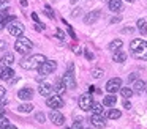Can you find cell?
I'll use <instances>...</instances> for the list:
<instances>
[{
  "mask_svg": "<svg viewBox=\"0 0 147 129\" xmlns=\"http://www.w3.org/2000/svg\"><path fill=\"white\" fill-rule=\"evenodd\" d=\"M130 49L134 58L138 60H147V41L144 39H133L130 43Z\"/></svg>",
  "mask_w": 147,
  "mask_h": 129,
  "instance_id": "obj_1",
  "label": "cell"
},
{
  "mask_svg": "<svg viewBox=\"0 0 147 129\" xmlns=\"http://www.w3.org/2000/svg\"><path fill=\"white\" fill-rule=\"evenodd\" d=\"M46 57L41 55V53H36V55H32L29 58H22L21 60V68L22 69H38L41 66V63L46 61Z\"/></svg>",
  "mask_w": 147,
  "mask_h": 129,
  "instance_id": "obj_2",
  "label": "cell"
},
{
  "mask_svg": "<svg viewBox=\"0 0 147 129\" xmlns=\"http://www.w3.org/2000/svg\"><path fill=\"white\" fill-rule=\"evenodd\" d=\"M14 49H16V52H19L21 55H29L30 50L33 49V44H32V41H30L29 38L19 36L18 41H16V44H14Z\"/></svg>",
  "mask_w": 147,
  "mask_h": 129,
  "instance_id": "obj_3",
  "label": "cell"
},
{
  "mask_svg": "<svg viewBox=\"0 0 147 129\" xmlns=\"http://www.w3.org/2000/svg\"><path fill=\"white\" fill-rule=\"evenodd\" d=\"M62 82L65 84V87H67V88H71V90H74V88L78 87L76 79H74V72H73V65H70L68 71L63 74V77H62Z\"/></svg>",
  "mask_w": 147,
  "mask_h": 129,
  "instance_id": "obj_4",
  "label": "cell"
},
{
  "mask_svg": "<svg viewBox=\"0 0 147 129\" xmlns=\"http://www.w3.org/2000/svg\"><path fill=\"white\" fill-rule=\"evenodd\" d=\"M55 69H57V63L52 61V60H46L45 63H41V66L38 68V71H40L41 76H48V74H52Z\"/></svg>",
  "mask_w": 147,
  "mask_h": 129,
  "instance_id": "obj_5",
  "label": "cell"
},
{
  "mask_svg": "<svg viewBox=\"0 0 147 129\" xmlns=\"http://www.w3.org/2000/svg\"><path fill=\"white\" fill-rule=\"evenodd\" d=\"M120 88H122V79H119V77L111 79V80H108V84H106V91H108V93L114 94L115 91L120 90Z\"/></svg>",
  "mask_w": 147,
  "mask_h": 129,
  "instance_id": "obj_6",
  "label": "cell"
},
{
  "mask_svg": "<svg viewBox=\"0 0 147 129\" xmlns=\"http://www.w3.org/2000/svg\"><path fill=\"white\" fill-rule=\"evenodd\" d=\"M48 98H49V99L46 101V104H48V106L51 107L52 110H54V109L59 110L62 106H63V99H62L59 94H54V96H48Z\"/></svg>",
  "mask_w": 147,
  "mask_h": 129,
  "instance_id": "obj_7",
  "label": "cell"
},
{
  "mask_svg": "<svg viewBox=\"0 0 147 129\" xmlns=\"http://www.w3.org/2000/svg\"><path fill=\"white\" fill-rule=\"evenodd\" d=\"M92 106H93V98L90 96V94H82V96L79 98V107L82 110H90L92 109Z\"/></svg>",
  "mask_w": 147,
  "mask_h": 129,
  "instance_id": "obj_8",
  "label": "cell"
},
{
  "mask_svg": "<svg viewBox=\"0 0 147 129\" xmlns=\"http://www.w3.org/2000/svg\"><path fill=\"white\" fill-rule=\"evenodd\" d=\"M49 120L52 121V124H57V126L65 123V116L62 115V112H57L55 109H54V112H49Z\"/></svg>",
  "mask_w": 147,
  "mask_h": 129,
  "instance_id": "obj_9",
  "label": "cell"
},
{
  "mask_svg": "<svg viewBox=\"0 0 147 129\" xmlns=\"http://www.w3.org/2000/svg\"><path fill=\"white\" fill-rule=\"evenodd\" d=\"M90 123H92L95 128L98 129H103L106 128V120H105V115H96V113H93L92 118H90Z\"/></svg>",
  "mask_w": 147,
  "mask_h": 129,
  "instance_id": "obj_10",
  "label": "cell"
},
{
  "mask_svg": "<svg viewBox=\"0 0 147 129\" xmlns=\"http://www.w3.org/2000/svg\"><path fill=\"white\" fill-rule=\"evenodd\" d=\"M14 76V71L11 66H0V80H10Z\"/></svg>",
  "mask_w": 147,
  "mask_h": 129,
  "instance_id": "obj_11",
  "label": "cell"
},
{
  "mask_svg": "<svg viewBox=\"0 0 147 129\" xmlns=\"http://www.w3.org/2000/svg\"><path fill=\"white\" fill-rule=\"evenodd\" d=\"M38 93L43 94V96H51V94L54 93V87H52V85H49V84H40Z\"/></svg>",
  "mask_w": 147,
  "mask_h": 129,
  "instance_id": "obj_12",
  "label": "cell"
},
{
  "mask_svg": "<svg viewBox=\"0 0 147 129\" xmlns=\"http://www.w3.org/2000/svg\"><path fill=\"white\" fill-rule=\"evenodd\" d=\"M33 96V90L32 88H22V90L18 91V98L22 101H27V99H32Z\"/></svg>",
  "mask_w": 147,
  "mask_h": 129,
  "instance_id": "obj_13",
  "label": "cell"
},
{
  "mask_svg": "<svg viewBox=\"0 0 147 129\" xmlns=\"http://www.w3.org/2000/svg\"><path fill=\"white\" fill-rule=\"evenodd\" d=\"M100 16H101L100 11H90L89 14L84 17V22H86V24H95V22L100 19Z\"/></svg>",
  "mask_w": 147,
  "mask_h": 129,
  "instance_id": "obj_14",
  "label": "cell"
},
{
  "mask_svg": "<svg viewBox=\"0 0 147 129\" xmlns=\"http://www.w3.org/2000/svg\"><path fill=\"white\" fill-rule=\"evenodd\" d=\"M14 61V55L13 53H5L2 58H0V66H11Z\"/></svg>",
  "mask_w": 147,
  "mask_h": 129,
  "instance_id": "obj_15",
  "label": "cell"
},
{
  "mask_svg": "<svg viewBox=\"0 0 147 129\" xmlns=\"http://www.w3.org/2000/svg\"><path fill=\"white\" fill-rule=\"evenodd\" d=\"M146 87H147V85H146V82H144V80H136L133 84V88H131V90H133V93L141 94L144 90H146Z\"/></svg>",
  "mask_w": 147,
  "mask_h": 129,
  "instance_id": "obj_16",
  "label": "cell"
},
{
  "mask_svg": "<svg viewBox=\"0 0 147 129\" xmlns=\"http://www.w3.org/2000/svg\"><path fill=\"white\" fill-rule=\"evenodd\" d=\"M112 60H114V61H117V63H123L125 60H127V53L122 52L120 49L114 50V53H112Z\"/></svg>",
  "mask_w": 147,
  "mask_h": 129,
  "instance_id": "obj_17",
  "label": "cell"
},
{
  "mask_svg": "<svg viewBox=\"0 0 147 129\" xmlns=\"http://www.w3.org/2000/svg\"><path fill=\"white\" fill-rule=\"evenodd\" d=\"M109 9L114 13L122 9V0H109Z\"/></svg>",
  "mask_w": 147,
  "mask_h": 129,
  "instance_id": "obj_18",
  "label": "cell"
},
{
  "mask_svg": "<svg viewBox=\"0 0 147 129\" xmlns=\"http://www.w3.org/2000/svg\"><path fill=\"white\" fill-rule=\"evenodd\" d=\"M115 102H117V98H115L112 93L108 94V96H105V99H103V104H105V106H109V107H112Z\"/></svg>",
  "mask_w": 147,
  "mask_h": 129,
  "instance_id": "obj_19",
  "label": "cell"
},
{
  "mask_svg": "<svg viewBox=\"0 0 147 129\" xmlns=\"http://www.w3.org/2000/svg\"><path fill=\"white\" fill-rule=\"evenodd\" d=\"M106 116L111 118V120H119L122 116V112H120V110H117V109H111V110H108Z\"/></svg>",
  "mask_w": 147,
  "mask_h": 129,
  "instance_id": "obj_20",
  "label": "cell"
},
{
  "mask_svg": "<svg viewBox=\"0 0 147 129\" xmlns=\"http://www.w3.org/2000/svg\"><path fill=\"white\" fill-rule=\"evenodd\" d=\"M138 30H139L141 35L147 33V22L144 21V19H139V21H138Z\"/></svg>",
  "mask_w": 147,
  "mask_h": 129,
  "instance_id": "obj_21",
  "label": "cell"
},
{
  "mask_svg": "<svg viewBox=\"0 0 147 129\" xmlns=\"http://www.w3.org/2000/svg\"><path fill=\"white\" fill-rule=\"evenodd\" d=\"M55 91H57L59 94L60 93H65V90H67V87H65V84L62 82V79H59L57 82H55V88H54Z\"/></svg>",
  "mask_w": 147,
  "mask_h": 129,
  "instance_id": "obj_22",
  "label": "cell"
},
{
  "mask_svg": "<svg viewBox=\"0 0 147 129\" xmlns=\"http://www.w3.org/2000/svg\"><path fill=\"white\" fill-rule=\"evenodd\" d=\"M122 44H123V43H122V39H114V41H111V43H109L108 47L111 50H119L122 47Z\"/></svg>",
  "mask_w": 147,
  "mask_h": 129,
  "instance_id": "obj_23",
  "label": "cell"
},
{
  "mask_svg": "<svg viewBox=\"0 0 147 129\" xmlns=\"http://www.w3.org/2000/svg\"><path fill=\"white\" fill-rule=\"evenodd\" d=\"M32 110H33L32 104H22V106L18 107V112H21V113H27V112H32Z\"/></svg>",
  "mask_w": 147,
  "mask_h": 129,
  "instance_id": "obj_24",
  "label": "cell"
},
{
  "mask_svg": "<svg viewBox=\"0 0 147 129\" xmlns=\"http://www.w3.org/2000/svg\"><path fill=\"white\" fill-rule=\"evenodd\" d=\"M120 94L125 98V99H128V98H131V94H133V90L128 88V87H123V88H120Z\"/></svg>",
  "mask_w": 147,
  "mask_h": 129,
  "instance_id": "obj_25",
  "label": "cell"
},
{
  "mask_svg": "<svg viewBox=\"0 0 147 129\" xmlns=\"http://www.w3.org/2000/svg\"><path fill=\"white\" fill-rule=\"evenodd\" d=\"M92 110H93V113H96V115H105V112H103V106H101V104H95V102H93Z\"/></svg>",
  "mask_w": 147,
  "mask_h": 129,
  "instance_id": "obj_26",
  "label": "cell"
},
{
  "mask_svg": "<svg viewBox=\"0 0 147 129\" xmlns=\"http://www.w3.org/2000/svg\"><path fill=\"white\" fill-rule=\"evenodd\" d=\"M7 126H10V121L5 115H0V129H5Z\"/></svg>",
  "mask_w": 147,
  "mask_h": 129,
  "instance_id": "obj_27",
  "label": "cell"
},
{
  "mask_svg": "<svg viewBox=\"0 0 147 129\" xmlns=\"http://www.w3.org/2000/svg\"><path fill=\"white\" fill-rule=\"evenodd\" d=\"M73 129H84V126H82V120L78 118L76 121H74V124H73Z\"/></svg>",
  "mask_w": 147,
  "mask_h": 129,
  "instance_id": "obj_28",
  "label": "cell"
},
{
  "mask_svg": "<svg viewBox=\"0 0 147 129\" xmlns=\"http://www.w3.org/2000/svg\"><path fill=\"white\" fill-rule=\"evenodd\" d=\"M92 76H93L95 79H100V77L103 76V71H101V69H93V71H92Z\"/></svg>",
  "mask_w": 147,
  "mask_h": 129,
  "instance_id": "obj_29",
  "label": "cell"
},
{
  "mask_svg": "<svg viewBox=\"0 0 147 129\" xmlns=\"http://www.w3.org/2000/svg\"><path fill=\"white\" fill-rule=\"evenodd\" d=\"M8 5H10V2H8V0H0V9H2V8H7Z\"/></svg>",
  "mask_w": 147,
  "mask_h": 129,
  "instance_id": "obj_30",
  "label": "cell"
},
{
  "mask_svg": "<svg viewBox=\"0 0 147 129\" xmlns=\"http://www.w3.org/2000/svg\"><path fill=\"white\" fill-rule=\"evenodd\" d=\"M46 16H49V17H54V13H52V9L49 8V6H46Z\"/></svg>",
  "mask_w": 147,
  "mask_h": 129,
  "instance_id": "obj_31",
  "label": "cell"
},
{
  "mask_svg": "<svg viewBox=\"0 0 147 129\" xmlns=\"http://www.w3.org/2000/svg\"><path fill=\"white\" fill-rule=\"evenodd\" d=\"M36 120H38V123H43L45 121V115H43V113H38V115H36Z\"/></svg>",
  "mask_w": 147,
  "mask_h": 129,
  "instance_id": "obj_32",
  "label": "cell"
},
{
  "mask_svg": "<svg viewBox=\"0 0 147 129\" xmlns=\"http://www.w3.org/2000/svg\"><path fill=\"white\" fill-rule=\"evenodd\" d=\"M57 38H59V39H63V38H65V35H63V31H62V30H57Z\"/></svg>",
  "mask_w": 147,
  "mask_h": 129,
  "instance_id": "obj_33",
  "label": "cell"
},
{
  "mask_svg": "<svg viewBox=\"0 0 147 129\" xmlns=\"http://www.w3.org/2000/svg\"><path fill=\"white\" fill-rule=\"evenodd\" d=\"M5 93H7V90H5V87H0V98H3Z\"/></svg>",
  "mask_w": 147,
  "mask_h": 129,
  "instance_id": "obj_34",
  "label": "cell"
},
{
  "mask_svg": "<svg viewBox=\"0 0 147 129\" xmlns=\"http://www.w3.org/2000/svg\"><path fill=\"white\" fill-rule=\"evenodd\" d=\"M86 57H87L89 60H93V53H92V52H89V50H86Z\"/></svg>",
  "mask_w": 147,
  "mask_h": 129,
  "instance_id": "obj_35",
  "label": "cell"
},
{
  "mask_svg": "<svg viewBox=\"0 0 147 129\" xmlns=\"http://www.w3.org/2000/svg\"><path fill=\"white\" fill-rule=\"evenodd\" d=\"M5 104H8V99H5V96L0 98V106H5Z\"/></svg>",
  "mask_w": 147,
  "mask_h": 129,
  "instance_id": "obj_36",
  "label": "cell"
},
{
  "mask_svg": "<svg viewBox=\"0 0 147 129\" xmlns=\"http://www.w3.org/2000/svg\"><path fill=\"white\" fill-rule=\"evenodd\" d=\"M5 47H7V44H5V41H3V39H0V50H3Z\"/></svg>",
  "mask_w": 147,
  "mask_h": 129,
  "instance_id": "obj_37",
  "label": "cell"
},
{
  "mask_svg": "<svg viewBox=\"0 0 147 129\" xmlns=\"http://www.w3.org/2000/svg\"><path fill=\"white\" fill-rule=\"evenodd\" d=\"M68 33H70V36H76V35H74V30H73V28H71V27H68Z\"/></svg>",
  "mask_w": 147,
  "mask_h": 129,
  "instance_id": "obj_38",
  "label": "cell"
},
{
  "mask_svg": "<svg viewBox=\"0 0 147 129\" xmlns=\"http://www.w3.org/2000/svg\"><path fill=\"white\" fill-rule=\"evenodd\" d=\"M123 107H125V109H130V107H131V104L128 102V101H123Z\"/></svg>",
  "mask_w": 147,
  "mask_h": 129,
  "instance_id": "obj_39",
  "label": "cell"
},
{
  "mask_svg": "<svg viewBox=\"0 0 147 129\" xmlns=\"http://www.w3.org/2000/svg\"><path fill=\"white\" fill-rule=\"evenodd\" d=\"M119 21H120V17H119V16H117V17H112L111 19V24H115V22H119Z\"/></svg>",
  "mask_w": 147,
  "mask_h": 129,
  "instance_id": "obj_40",
  "label": "cell"
},
{
  "mask_svg": "<svg viewBox=\"0 0 147 129\" xmlns=\"http://www.w3.org/2000/svg\"><path fill=\"white\" fill-rule=\"evenodd\" d=\"M32 19H33L35 22H38V16H36V13H33V14H32Z\"/></svg>",
  "mask_w": 147,
  "mask_h": 129,
  "instance_id": "obj_41",
  "label": "cell"
},
{
  "mask_svg": "<svg viewBox=\"0 0 147 129\" xmlns=\"http://www.w3.org/2000/svg\"><path fill=\"white\" fill-rule=\"evenodd\" d=\"M134 77H136V74H130V77H128V80H134Z\"/></svg>",
  "mask_w": 147,
  "mask_h": 129,
  "instance_id": "obj_42",
  "label": "cell"
},
{
  "mask_svg": "<svg viewBox=\"0 0 147 129\" xmlns=\"http://www.w3.org/2000/svg\"><path fill=\"white\" fill-rule=\"evenodd\" d=\"M21 5H22V6H27V0H21Z\"/></svg>",
  "mask_w": 147,
  "mask_h": 129,
  "instance_id": "obj_43",
  "label": "cell"
},
{
  "mask_svg": "<svg viewBox=\"0 0 147 129\" xmlns=\"http://www.w3.org/2000/svg\"><path fill=\"white\" fill-rule=\"evenodd\" d=\"M0 115H5V109H3V107H0Z\"/></svg>",
  "mask_w": 147,
  "mask_h": 129,
  "instance_id": "obj_44",
  "label": "cell"
},
{
  "mask_svg": "<svg viewBox=\"0 0 147 129\" xmlns=\"http://www.w3.org/2000/svg\"><path fill=\"white\" fill-rule=\"evenodd\" d=\"M5 129H18V128H16V126H11V124H10V126H7Z\"/></svg>",
  "mask_w": 147,
  "mask_h": 129,
  "instance_id": "obj_45",
  "label": "cell"
},
{
  "mask_svg": "<svg viewBox=\"0 0 147 129\" xmlns=\"http://www.w3.org/2000/svg\"><path fill=\"white\" fill-rule=\"evenodd\" d=\"M70 2H71V3H76V2H78V0H70Z\"/></svg>",
  "mask_w": 147,
  "mask_h": 129,
  "instance_id": "obj_46",
  "label": "cell"
},
{
  "mask_svg": "<svg viewBox=\"0 0 147 129\" xmlns=\"http://www.w3.org/2000/svg\"><path fill=\"white\" fill-rule=\"evenodd\" d=\"M127 2H130V3H131V2H134V0H127Z\"/></svg>",
  "mask_w": 147,
  "mask_h": 129,
  "instance_id": "obj_47",
  "label": "cell"
},
{
  "mask_svg": "<svg viewBox=\"0 0 147 129\" xmlns=\"http://www.w3.org/2000/svg\"><path fill=\"white\" fill-rule=\"evenodd\" d=\"M65 129H73V128H65Z\"/></svg>",
  "mask_w": 147,
  "mask_h": 129,
  "instance_id": "obj_48",
  "label": "cell"
}]
</instances>
